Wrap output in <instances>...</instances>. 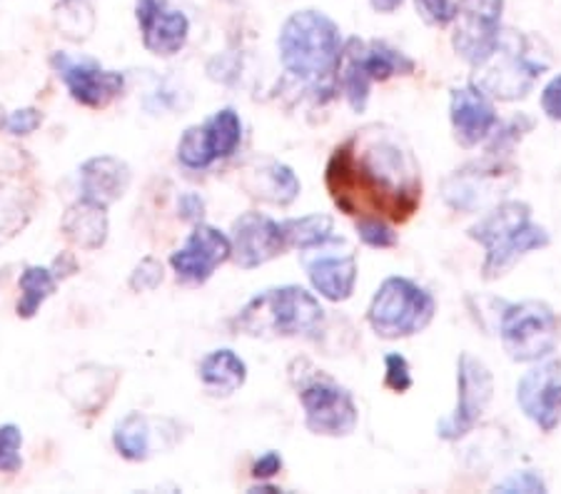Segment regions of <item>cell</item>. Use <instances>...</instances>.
I'll return each mask as SVG.
<instances>
[{
	"label": "cell",
	"mask_w": 561,
	"mask_h": 494,
	"mask_svg": "<svg viewBox=\"0 0 561 494\" xmlns=\"http://www.w3.org/2000/svg\"><path fill=\"white\" fill-rule=\"evenodd\" d=\"M500 337L514 363H539L559 345L561 318L541 300L512 302L500 314Z\"/></svg>",
	"instance_id": "ba28073f"
},
{
	"label": "cell",
	"mask_w": 561,
	"mask_h": 494,
	"mask_svg": "<svg viewBox=\"0 0 561 494\" xmlns=\"http://www.w3.org/2000/svg\"><path fill=\"white\" fill-rule=\"evenodd\" d=\"M332 228H334L332 218L322 212H312V215H305V218H295V220L283 222L287 248L302 250V253L305 250L320 248V245H324V242H330L334 238Z\"/></svg>",
	"instance_id": "83f0119b"
},
{
	"label": "cell",
	"mask_w": 561,
	"mask_h": 494,
	"mask_svg": "<svg viewBox=\"0 0 561 494\" xmlns=\"http://www.w3.org/2000/svg\"><path fill=\"white\" fill-rule=\"evenodd\" d=\"M130 185V168L123 160L103 156L93 158L80 168V191L83 197L101 205H111L121 200Z\"/></svg>",
	"instance_id": "603a6c76"
},
{
	"label": "cell",
	"mask_w": 561,
	"mask_h": 494,
	"mask_svg": "<svg viewBox=\"0 0 561 494\" xmlns=\"http://www.w3.org/2000/svg\"><path fill=\"white\" fill-rule=\"evenodd\" d=\"M62 232L72 245L83 250H98L107 240V212L105 205L80 197L76 205H70L68 212L62 215Z\"/></svg>",
	"instance_id": "cb8c5ba5"
},
{
	"label": "cell",
	"mask_w": 561,
	"mask_h": 494,
	"mask_svg": "<svg viewBox=\"0 0 561 494\" xmlns=\"http://www.w3.org/2000/svg\"><path fill=\"white\" fill-rule=\"evenodd\" d=\"M178 210H180V215H183V220L201 222V220H203V212H205V203H203L201 195L185 193L183 197H180Z\"/></svg>",
	"instance_id": "ab89813d"
},
{
	"label": "cell",
	"mask_w": 561,
	"mask_h": 494,
	"mask_svg": "<svg viewBox=\"0 0 561 494\" xmlns=\"http://www.w3.org/2000/svg\"><path fill=\"white\" fill-rule=\"evenodd\" d=\"M385 384L392 392H407L414 384L412 380V370L407 357L400 353H389L385 357Z\"/></svg>",
	"instance_id": "d6a6232c"
},
{
	"label": "cell",
	"mask_w": 561,
	"mask_h": 494,
	"mask_svg": "<svg viewBox=\"0 0 561 494\" xmlns=\"http://www.w3.org/2000/svg\"><path fill=\"white\" fill-rule=\"evenodd\" d=\"M494 398V377L482 359L472 353H461L457 359V407L449 417L437 422L442 439H461L472 433L477 422L484 417Z\"/></svg>",
	"instance_id": "30bf717a"
},
{
	"label": "cell",
	"mask_w": 561,
	"mask_h": 494,
	"mask_svg": "<svg viewBox=\"0 0 561 494\" xmlns=\"http://www.w3.org/2000/svg\"><path fill=\"white\" fill-rule=\"evenodd\" d=\"M340 85L350 107L362 113L369 103V88L373 83H385L394 76H412L414 60L407 58L402 50L392 48L382 41H347L340 62Z\"/></svg>",
	"instance_id": "52a82bcc"
},
{
	"label": "cell",
	"mask_w": 561,
	"mask_h": 494,
	"mask_svg": "<svg viewBox=\"0 0 561 494\" xmlns=\"http://www.w3.org/2000/svg\"><path fill=\"white\" fill-rule=\"evenodd\" d=\"M357 235L367 248H375V250H389L400 242V238H397V232L392 225H389V220L373 218V215L357 218Z\"/></svg>",
	"instance_id": "f546056e"
},
{
	"label": "cell",
	"mask_w": 561,
	"mask_h": 494,
	"mask_svg": "<svg viewBox=\"0 0 561 494\" xmlns=\"http://www.w3.org/2000/svg\"><path fill=\"white\" fill-rule=\"evenodd\" d=\"M504 0H459L455 13V45L457 56L479 68L492 56L502 38Z\"/></svg>",
	"instance_id": "8fae6325"
},
{
	"label": "cell",
	"mask_w": 561,
	"mask_h": 494,
	"mask_svg": "<svg viewBox=\"0 0 561 494\" xmlns=\"http://www.w3.org/2000/svg\"><path fill=\"white\" fill-rule=\"evenodd\" d=\"M437 312L432 295L410 277H387L367 308V322L385 340L412 337L427 330Z\"/></svg>",
	"instance_id": "8992f818"
},
{
	"label": "cell",
	"mask_w": 561,
	"mask_h": 494,
	"mask_svg": "<svg viewBox=\"0 0 561 494\" xmlns=\"http://www.w3.org/2000/svg\"><path fill=\"white\" fill-rule=\"evenodd\" d=\"M234 322L252 337H314L324 325V310L305 287L285 285L250 300Z\"/></svg>",
	"instance_id": "277c9868"
},
{
	"label": "cell",
	"mask_w": 561,
	"mask_h": 494,
	"mask_svg": "<svg viewBox=\"0 0 561 494\" xmlns=\"http://www.w3.org/2000/svg\"><path fill=\"white\" fill-rule=\"evenodd\" d=\"M21 447L23 435L15 425L0 427V472H15L21 470Z\"/></svg>",
	"instance_id": "4dcf8cb0"
},
{
	"label": "cell",
	"mask_w": 561,
	"mask_h": 494,
	"mask_svg": "<svg viewBox=\"0 0 561 494\" xmlns=\"http://www.w3.org/2000/svg\"><path fill=\"white\" fill-rule=\"evenodd\" d=\"M324 183L334 205L355 218L402 222L422 203L420 165L394 130L369 125L334 148Z\"/></svg>",
	"instance_id": "6da1fadb"
},
{
	"label": "cell",
	"mask_w": 561,
	"mask_h": 494,
	"mask_svg": "<svg viewBox=\"0 0 561 494\" xmlns=\"http://www.w3.org/2000/svg\"><path fill=\"white\" fill-rule=\"evenodd\" d=\"M117 382V372L101 365H83L60 380V390L70 404L85 415H95L105 407Z\"/></svg>",
	"instance_id": "7402d4cb"
},
{
	"label": "cell",
	"mask_w": 561,
	"mask_h": 494,
	"mask_svg": "<svg viewBox=\"0 0 561 494\" xmlns=\"http://www.w3.org/2000/svg\"><path fill=\"white\" fill-rule=\"evenodd\" d=\"M541 111L549 120L561 123V73L551 78L547 88L541 90Z\"/></svg>",
	"instance_id": "8d00e7d4"
},
{
	"label": "cell",
	"mask_w": 561,
	"mask_h": 494,
	"mask_svg": "<svg viewBox=\"0 0 561 494\" xmlns=\"http://www.w3.org/2000/svg\"><path fill=\"white\" fill-rule=\"evenodd\" d=\"M514 170L504 165H465L461 170H455L442 185V195L449 208L472 212L482 208L486 200H494L496 193L512 185Z\"/></svg>",
	"instance_id": "2e32d148"
},
{
	"label": "cell",
	"mask_w": 561,
	"mask_h": 494,
	"mask_svg": "<svg viewBox=\"0 0 561 494\" xmlns=\"http://www.w3.org/2000/svg\"><path fill=\"white\" fill-rule=\"evenodd\" d=\"M156 425L158 420H150L140 415V412H130L123 422H117L113 443L115 449L121 452L125 460L130 462H142L148 460L150 455H156Z\"/></svg>",
	"instance_id": "484cf974"
},
{
	"label": "cell",
	"mask_w": 561,
	"mask_h": 494,
	"mask_svg": "<svg viewBox=\"0 0 561 494\" xmlns=\"http://www.w3.org/2000/svg\"><path fill=\"white\" fill-rule=\"evenodd\" d=\"M53 68L58 70L70 95L88 107H105L123 93L125 78L115 70H103L90 60H72L66 53L53 56Z\"/></svg>",
	"instance_id": "ac0fdd59"
},
{
	"label": "cell",
	"mask_w": 561,
	"mask_h": 494,
	"mask_svg": "<svg viewBox=\"0 0 561 494\" xmlns=\"http://www.w3.org/2000/svg\"><path fill=\"white\" fill-rule=\"evenodd\" d=\"M60 13L66 21H72L70 38H85V35L93 31L83 23L85 21L93 25V0H60Z\"/></svg>",
	"instance_id": "1f68e13d"
},
{
	"label": "cell",
	"mask_w": 561,
	"mask_h": 494,
	"mask_svg": "<svg viewBox=\"0 0 561 494\" xmlns=\"http://www.w3.org/2000/svg\"><path fill=\"white\" fill-rule=\"evenodd\" d=\"M56 269H58V273H53L56 277H68V275L76 273V260L62 253V255L56 260Z\"/></svg>",
	"instance_id": "60d3db41"
},
{
	"label": "cell",
	"mask_w": 561,
	"mask_h": 494,
	"mask_svg": "<svg viewBox=\"0 0 561 494\" xmlns=\"http://www.w3.org/2000/svg\"><path fill=\"white\" fill-rule=\"evenodd\" d=\"M162 283V265L156 257L140 260V265L133 269L130 275V287L135 292H150Z\"/></svg>",
	"instance_id": "d590c367"
},
{
	"label": "cell",
	"mask_w": 561,
	"mask_h": 494,
	"mask_svg": "<svg viewBox=\"0 0 561 494\" xmlns=\"http://www.w3.org/2000/svg\"><path fill=\"white\" fill-rule=\"evenodd\" d=\"M302 265L317 292L330 302H345L357 285V255L345 240L332 238L320 248L305 250Z\"/></svg>",
	"instance_id": "4fadbf2b"
},
{
	"label": "cell",
	"mask_w": 561,
	"mask_h": 494,
	"mask_svg": "<svg viewBox=\"0 0 561 494\" xmlns=\"http://www.w3.org/2000/svg\"><path fill=\"white\" fill-rule=\"evenodd\" d=\"M41 113L33 111V107H23V111H15L8 115L5 128L13 135H31L41 125Z\"/></svg>",
	"instance_id": "74e56055"
},
{
	"label": "cell",
	"mask_w": 561,
	"mask_h": 494,
	"mask_svg": "<svg viewBox=\"0 0 561 494\" xmlns=\"http://www.w3.org/2000/svg\"><path fill=\"white\" fill-rule=\"evenodd\" d=\"M369 3H373V8L379 13H392L404 3V0H369Z\"/></svg>",
	"instance_id": "b9f144b4"
},
{
	"label": "cell",
	"mask_w": 561,
	"mask_h": 494,
	"mask_svg": "<svg viewBox=\"0 0 561 494\" xmlns=\"http://www.w3.org/2000/svg\"><path fill=\"white\" fill-rule=\"evenodd\" d=\"M201 380L210 394L238 392L248 380V365L232 349H215L201 363Z\"/></svg>",
	"instance_id": "d4e9b609"
},
{
	"label": "cell",
	"mask_w": 561,
	"mask_h": 494,
	"mask_svg": "<svg viewBox=\"0 0 561 494\" xmlns=\"http://www.w3.org/2000/svg\"><path fill=\"white\" fill-rule=\"evenodd\" d=\"M449 120L461 148H474L490 138L496 125V111L490 95L477 85L455 88L449 95Z\"/></svg>",
	"instance_id": "d6986e66"
},
{
	"label": "cell",
	"mask_w": 561,
	"mask_h": 494,
	"mask_svg": "<svg viewBox=\"0 0 561 494\" xmlns=\"http://www.w3.org/2000/svg\"><path fill=\"white\" fill-rule=\"evenodd\" d=\"M469 238L484 248V280H500L522 257L545 250L549 232L531 220L527 203L506 200L469 228Z\"/></svg>",
	"instance_id": "3957f363"
},
{
	"label": "cell",
	"mask_w": 561,
	"mask_h": 494,
	"mask_svg": "<svg viewBox=\"0 0 561 494\" xmlns=\"http://www.w3.org/2000/svg\"><path fill=\"white\" fill-rule=\"evenodd\" d=\"M242 140V120L232 107L217 111L210 120L187 128L178 142V160L190 170H205L215 160L230 158Z\"/></svg>",
	"instance_id": "7c38bea8"
},
{
	"label": "cell",
	"mask_w": 561,
	"mask_h": 494,
	"mask_svg": "<svg viewBox=\"0 0 561 494\" xmlns=\"http://www.w3.org/2000/svg\"><path fill=\"white\" fill-rule=\"evenodd\" d=\"M305 427L320 437H347L357 429L359 410L350 390L342 388L324 375L322 370H312V375H302V384H297Z\"/></svg>",
	"instance_id": "9c48e42d"
},
{
	"label": "cell",
	"mask_w": 561,
	"mask_h": 494,
	"mask_svg": "<svg viewBox=\"0 0 561 494\" xmlns=\"http://www.w3.org/2000/svg\"><path fill=\"white\" fill-rule=\"evenodd\" d=\"M58 277L48 267H25L21 275V302H18V314L21 318H33L41 310V305L56 292Z\"/></svg>",
	"instance_id": "f1b7e54d"
},
{
	"label": "cell",
	"mask_w": 561,
	"mask_h": 494,
	"mask_svg": "<svg viewBox=\"0 0 561 494\" xmlns=\"http://www.w3.org/2000/svg\"><path fill=\"white\" fill-rule=\"evenodd\" d=\"M277 48L289 76L314 88H324L337 76L345 45L332 18L320 11H300L285 21Z\"/></svg>",
	"instance_id": "7a4b0ae2"
},
{
	"label": "cell",
	"mask_w": 561,
	"mask_h": 494,
	"mask_svg": "<svg viewBox=\"0 0 561 494\" xmlns=\"http://www.w3.org/2000/svg\"><path fill=\"white\" fill-rule=\"evenodd\" d=\"M279 470H283V457L277 452H265L255 464H252V474H255L257 480L275 478Z\"/></svg>",
	"instance_id": "f35d334b"
},
{
	"label": "cell",
	"mask_w": 561,
	"mask_h": 494,
	"mask_svg": "<svg viewBox=\"0 0 561 494\" xmlns=\"http://www.w3.org/2000/svg\"><path fill=\"white\" fill-rule=\"evenodd\" d=\"M494 492H504V494H514V492L545 494L547 492V482H545V478H541L539 472L522 470V472H512L504 482L496 484Z\"/></svg>",
	"instance_id": "836d02e7"
},
{
	"label": "cell",
	"mask_w": 561,
	"mask_h": 494,
	"mask_svg": "<svg viewBox=\"0 0 561 494\" xmlns=\"http://www.w3.org/2000/svg\"><path fill=\"white\" fill-rule=\"evenodd\" d=\"M135 11H138L142 45L152 56L170 58L185 48L190 21L185 13L170 8L168 0H138Z\"/></svg>",
	"instance_id": "ffe728a7"
},
{
	"label": "cell",
	"mask_w": 561,
	"mask_h": 494,
	"mask_svg": "<svg viewBox=\"0 0 561 494\" xmlns=\"http://www.w3.org/2000/svg\"><path fill=\"white\" fill-rule=\"evenodd\" d=\"M230 248V257L242 269L265 265L277 255H283L285 250H289L283 222H275L262 212H245L232 222Z\"/></svg>",
	"instance_id": "9a60e30c"
},
{
	"label": "cell",
	"mask_w": 561,
	"mask_h": 494,
	"mask_svg": "<svg viewBox=\"0 0 561 494\" xmlns=\"http://www.w3.org/2000/svg\"><path fill=\"white\" fill-rule=\"evenodd\" d=\"M245 191L252 197L267 200L273 205H293L300 195V180L293 173V168L273 158H260L250 163L245 170V180H242Z\"/></svg>",
	"instance_id": "44dd1931"
},
{
	"label": "cell",
	"mask_w": 561,
	"mask_h": 494,
	"mask_svg": "<svg viewBox=\"0 0 561 494\" xmlns=\"http://www.w3.org/2000/svg\"><path fill=\"white\" fill-rule=\"evenodd\" d=\"M539 56L541 53H537L534 41L527 35H502L492 56L477 68V88L484 90L486 95L500 97V101L527 97L539 76H545V70L549 68V58Z\"/></svg>",
	"instance_id": "5b68a950"
},
{
	"label": "cell",
	"mask_w": 561,
	"mask_h": 494,
	"mask_svg": "<svg viewBox=\"0 0 561 494\" xmlns=\"http://www.w3.org/2000/svg\"><path fill=\"white\" fill-rule=\"evenodd\" d=\"M230 238L213 225L197 222L183 248L170 257V265L187 283H205L225 260H230Z\"/></svg>",
	"instance_id": "e0dca14e"
},
{
	"label": "cell",
	"mask_w": 561,
	"mask_h": 494,
	"mask_svg": "<svg viewBox=\"0 0 561 494\" xmlns=\"http://www.w3.org/2000/svg\"><path fill=\"white\" fill-rule=\"evenodd\" d=\"M33 195L15 183H0V245L13 240L33 218Z\"/></svg>",
	"instance_id": "4316f807"
},
{
	"label": "cell",
	"mask_w": 561,
	"mask_h": 494,
	"mask_svg": "<svg viewBox=\"0 0 561 494\" xmlns=\"http://www.w3.org/2000/svg\"><path fill=\"white\" fill-rule=\"evenodd\" d=\"M517 404L524 417L531 420L541 433H554L561 422V363L539 359L537 367L517 384Z\"/></svg>",
	"instance_id": "5bb4252c"
},
{
	"label": "cell",
	"mask_w": 561,
	"mask_h": 494,
	"mask_svg": "<svg viewBox=\"0 0 561 494\" xmlns=\"http://www.w3.org/2000/svg\"><path fill=\"white\" fill-rule=\"evenodd\" d=\"M417 11L427 25L445 28V25L455 21L457 3H451V0H417Z\"/></svg>",
	"instance_id": "e575fe53"
}]
</instances>
